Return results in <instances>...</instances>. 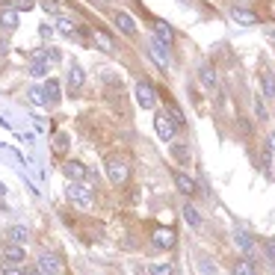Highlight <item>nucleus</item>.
Returning <instances> with one entry per match:
<instances>
[{
    "label": "nucleus",
    "instance_id": "nucleus-1",
    "mask_svg": "<svg viewBox=\"0 0 275 275\" xmlns=\"http://www.w3.org/2000/svg\"><path fill=\"white\" fill-rule=\"evenodd\" d=\"M65 195H68L71 204H77V207H83V210H89L92 204H95V186H92V183L71 181L68 189H65Z\"/></svg>",
    "mask_w": 275,
    "mask_h": 275
},
{
    "label": "nucleus",
    "instance_id": "nucleus-2",
    "mask_svg": "<svg viewBox=\"0 0 275 275\" xmlns=\"http://www.w3.org/2000/svg\"><path fill=\"white\" fill-rule=\"evenodd\" d=\"M104 169H107V178H110V183H116V186L127 183V178H130V169H127V163H124L122 157H110Z\"/></svg>",
    "mask_w": 275,
    "mask_h": 275
},
{
    "label": "nucleus",
    "instance_id": "nucleus-3",
    "mask_svg": "<svg viewBox=\"0 0 275 275\" xmlns=\"http://www.w3.org/2000/svg\"><path fill=\"white\" fill-rule=\"evenodd\" d=\"M154 127H157V136H160L163 142H172V139H175V133H178V124L169 119V113H166V110H160V113L154 116Z\"/></svg>",
    "mask_w": 275,
    "mask_h": 275
},
{
    "label": "nucleus",
    "instance_id": "nucleus-4",
    "mask_svg": "<svg viewBox=\"0 0 275 275\" xmlns=\"http://www.w3.org/2000/svg\"><path fill=\"white\" fill-rule=\"evenodd\" d=\"M148 54H151V60L157 62L163 71L169 68V45H163L157 36H154V39H148Z\"/></svg>",
    "mask_w": 275,
    "mask_h": 275
},
{
    "label": "nucleus",
    "instance_id": "nucleus-5",
    "mask_svg": "<svg viewBox=\"0 0 275 275\" xmlns=\"http://www.w3.org/2000/svg\"><path fill=\"white\" fill-rule=\"evenodd\" d=\"M136 104L142 107V110H151L154 104H157V92L148 80H139L136 83Z\"/></svg>",
    "mask_w": 275,
    "mask_h": 275
},
{
    "label": "nucleus",
    "instance_id": "nucleus-6",
    "mask_svg": "<svg viewBox=\"0 0 275 275\" xmlns=\"http://www.w3.org/2000/svg\"><path fill=\"white\" fill-rule=\"evenodd\" d=\"M65 178L68 181H80V183H89L92 181V172L83 166V163H77V160H71V163H65Z\"/></svg>",
    "mask_w": 275,
    "mask_h": 275
},
{
    "label": "nucleus",
    "instance_id": "nucleus-7",
    "mask_svg": "<svg viewBox=\"0 0 275 275\" xmlns=\"http://www.w3.org/2000/svg\"><path fill=\"white\" fill-rule=\"evenodd\" d=\"M36 263H39V272L42 275H60L62 272V263H60L57 254H48V251H45V254H39Z\"/></svg>",
    "mask_w": 275,
    "mask_h": 275
},
{
    "label": "nucleus",
    "instance_id": "nucleus-8",
    "mask_svg": "<svg viewBox=\"0 0 275 275\" xmlns=\"http://www.w3.org/2000/svg\"><path fill=\"white\" fill-rule=\"evenodd\" d=\"M3 263H12V266H24V260H27V251H24V245H6L3 248V257H0Z\"/></svg>",
    "mask_w": 275,
    "mask_h": 275
},
{
    "label": "nucleus",
    "instance_id": "nucleus-9",
    "mask_svg": "<svg viewBox=\"0 0 275 275\" xmlns=\"http://www.w3.org/2000/svg\"><path fill=\"white\" fill-rule=\"evenodd\" d=\"M234 243L243 248V254L251 260L254 257V251H257V243L251 240V234H245V231H234Z\"/></svg>",
    "mask_w": 275,
    "mask_h": 275
},
{
    "label": "nucleus",
    "instance_id": "nucleus-10",
    "mask_svg": "<svg viewBox=\"0 0 275 275\" xmlns=\"http://www.w3.org/2000/svg\"><path fill=\"white\" fill-rule=\"evenodd\" d=\"M151 243H154V248H172L175 245V231L172 228H157Z\"/></svg>",
    "mask_w": 275,
    "mask_h": 275
},
{
    "label": "nucleus",
    "instance_id": "nucleus-11",
    "mask_svg": "<svg viewBox=\"0 0 275 275\" xmlns=\"http://www.w3.org/2000/svg\"><path fill=\"white\" fill-rule=\"evenodd\" d=\"M231 18H234L237 24H243V27H251V24H257V15H254L251 9H243V6H234V9H231Z\"/></svg>",
    "mask_w": 275,
    "mask_h": 275
},
{
    "label": "nucleus",
    "instance_id": "nucleus-12",
    "mask_svg": "<svg viewBox=\"0 0 275 275\" xmlns=\"http://www.w3.org/2000/svg\"><path fill=\"white\" fill-rule=\"evenodd\" d=\"M65 83H68V89L71 92H77L80 86H83V68L71 62V68H68V74H65Z\"/></svg>",
    "mask_w": 275,
    "mask_h": 275
},
{
    "label": "nucleus",
    "instance_id": "nucleus-13",
    "mask_svg": "<svg viewBox=\"0 0 275 275\" xmlns=\"http://www.w3.org/2000/svg\"><path fill=\"white\" fill-rule=\"evenodd\" d=\"M27 237H30V234H27L24 225H12V228L6 231V243H12V245H24L27 243Z\"/></svg>",
    "mask_w": 275,
    "mask_h": 275
},
{
    "label": "nucleus",
    "instance_id": "nucleus-14",
    "mask_svg": "<svg viewBox=\"0 0 275 275\" xmlns=\"http://www.w3.org/2000/svg\"><path fill=\"white\" fill-rule=\"evenodd\" d=\"M198 80H201L204 92H213L216 89V71L210 68V65H201V68H198Z\"/></svg>",
    "mask_w": 275,
    "mask_h": 275
},
{
    "label": "nucleus",
    "instance_id": "nucleus-15",
    "mask_svg": "<svg viewBox=\"0 0 275 275\" xmlns=\"http://www.w3.org/2000/svg\"><path fill=\"white\" fill-rule=\"evenodd\" d=\"M175 186L181 189L183 195H192V192H195V181H192L186 172H175Z\"/></svg>",
    "mask_w": 275,
    "mask_h": 275
},
{
    "label": "nucleus",
    "instance_id": "nucleus-16",
    "mask_svg": "<svg viewBox=\"0 0 275 275\" xmlns=\"http://www.w3.org/2000/svg\"><path fill=\"white\" fill-rule=\"evenodd\" d=\"M169 151H172V157H175L181 166H189V145H186V142H172Z\"/></svg>",
    "mask_w": 275,
    "mask_h": 275
},
{
    "label": "nucleus",
    "instance_id": "nucleus-17",
    "mask_svg": "<svg viewBox=\"0 0 275 275\" xmlns=\"http://www.w3.org/2000/svg\"><path fill=\"white\" fill-rule=\"evenodd\" d=\"M92 42L104 51V54H110L113 51V39H110V33H104V30H92Z\"/></svg>",
    "mask_w": 275,
    "mask_h": 275
},
{
    "label": "nucleus",
    "instance_id": "nucleus-18",
    "mask_svg": "<svg viewBox=\"0 0 275 275\" xmlns=\"http://www.w3.org/2000/svg\"><path fill=\"white\" fill-rule=\"evenodd\" d=\"M116 24H119V30H122V33L136 36V24H133V18H130L127 12H116Z\"/></svg>",
    "mask_w": 275,
    "mask_h": 275
},
{
    "label": "nucleus",
    "instance_id": "nucleus-19",
    "mask_svg": "<svg viewBox=\"0 0 275 275\" xmlns=\"http://www.w3.org/2000/svg\"><path fill=\"white\" fill-rule=\"evenodd\" d=\"M154 36H157L163 45H172V39H175V33H172V27H169L166 21H157V24H154Z\"/></svg>",
    "mask_w": 275,
    "mask_h": 275
},
{
    "label": "nucleus",
    "instance_id": "nucleus-20",
    "mask_svg": "<svg viewBox=\"0 0 275 275\" xmlns=\"http://www.w3.org/2000/svg\"><path fill=\"white\" fill-rule=\"evenodd\" d=\"M181 213H183V222H186L189 228H201V213H198V210H195L192 204H183Z\"/></svg>",
    "mask_w": 275,
    "mask_h": 275
},
{
    "label": "nucleus",
    "instance_id": "nucleus-21",
    "mask_svg": "<svg viewBox=\"0 0 275 275\" xmlns=\"http://www.w3.org/2000/svg\"><path fill=\"white\" fill-rule=\"evenodd\" d=\"M42 92H45V101H48V104H54V101H60V83H57L54 77H48V83L42 86Z\"/></svg>",
    "mask_w": 275,
    "mask_h": 275
},
{
    "label": "nucleus",
    "instance_id": "nucleus-22",
    "mask_svg": "<svg viewBox=\"0 0 275 275\" xmlns=\"http://www.w3.org/2000/svg\"><path fill=\"white\" fill-rule=\"evenodd\" d=\"M260 86H263V98H275V77L269 71H260Z\"/></svg>",
    "mask_w": 275,
    "mask_h": 275
},
{
    "label": "nucleus",
    "instance_id": "nucleus-23",
    "mask_svg": "<svg viewBox=\"0 0 275 275\" xmlns=\"http://www.w3.org/2000/svg\"><path fill=\"white\" fill-rule=\"evenodd\" d=\"M57 30H60L62 36H74V33H77V24H74L71 18H65V15H57Z\"/></svg>",
    "mask_w": 275,
    "mask_h": 275
},
{
    "label": "nucleus",
    "instance_id": "nucleus-24",
    "mask_svg": "<svg viewBox=\"0 0 275 275\" xmlns=\"http://www.w3.org/2000/svg\"><path fill=\"white\" fill-rule=\"evenodd\" d=\"M0 24H3L6 30H15V27H18V12H15V9H3V12H0Z\"/></svg>",
    "mask_w": 275,
    "mask_h": 275
},
{
    "label": "nucleus",
    "instance_id": "nucleus-25",
    "mask_svg": "<svg viewBox=\"0 0 275 275\" xmlns=\"http://www.w3.org/2000/svg\"><path fill=\"white\" fill-rule=\"evenodd\" d=\"M48 71H51V62L48 60H33V65H30L33 77H48Z\"/></svg>",
    "mask_w": 275,
    "mask_h": 275
},
{
    "label": "nucleus",
    "instance_id": "nucleus-26",
    "mask_svg": "<svg viewBox=\"0 0 275 275\" xmlns=\"http://www.w3.org/2000/svg\"><path fill=\"white\" fill-rule=\"evenodd\" d=\"M234 275H254V263L245 257V260H237L234 263Z\"/></svg>",
    "mask_w": 275,
    "mask_h": 275
},
{
    "label": "nucleus",
    "instance_id": "nucleus-27",
    "mask_svg": "<svg viewBox=\"0 0 275 275\" xmlns=\"http://www.w3.org/2000/svg\"><path fill=\"white\" fill-rule=\"evenodd\" d=\"M148 272L151 275H175V263H169V260L166 263H154Z\"/></svg>",
    "mask_w": 275,
    "mask_h": 275
},
{
    "label": "nucleus",
    "instance_id": "nucleus-28",
    "mask_svg": "<svg viewBox=\"0 0 275 275\" xmlns=\"http://www.w3.org/2000/svg\"><path fill=\"white\" fill-rule=\"evenodd\" d=\"M166 113H169V119H172V122L178 124V127H183V122H186V119H183L181 107H175V104H169V107H166Z\"/></svg>",
    "mask_w": 275,
    "mask_h": 275
},
{
    "label": "nucleus",
    "instance_id": "nucleus-29",
    "mask_svg": "<svg viewBox=\"0 0 275 275\" xmlns=\"http://www.w3.org/2000/svg\"><path fill=\"white\" fill-rule=\"evenodd\" d=\"M260 160H263L266 169H272V160H275V148L272 145H263V148H260Z\"/></svg>",
    "mask_w": 275,
    "mask_h": 275
},
{
    "label": "nucleus",
    "instance_id": "nucleus-30",
    "mask_svg": "<svg viewBox=\"0 0 275 275\" xmlns=\"http://www.w3.org/2000/svg\"><path fill=\"white\" fill-rule=\"evenodd\" d=\"M0 275H27L24 266H12V263H0Z\"/></svg>",
    "mask_w": 275,
    "mask_h": 275
},
{
    "label": "nucleus",
    "instance_id": "nucleus-31",
    "mask_svg": "<svg viewBox=\"0 0 275 275\" xmlns=\"http://www.w3.org/2000/svg\"><path fill=\"white\" fill-rule=\"evenodd\" d=\"M54 151H57V154H65V151H68V136H65V133H57V142H54Z\"/></svg>",
    "mask_w": 275,
    "mask_h": 275
},
{
    "label": "nucleus",
    "instance_id": "nucleus-32",
    "mask_svg": "<svg viewBox=\"0 0 275 275\" xmlns=\"http://www.w3.org/2000/svg\"><path fill=\"white\" fill-rule=\"evenodd\" d=\"M30 101H33V104H39V107H48L45 92H42V89H30Z\"/></svg>",
    "mask_w": 275,
    "mask_h": 275
},
{
    "label": "nucleus",
    "instance_id": "nucleus-33",
    "mask_svg": "<svg viewBox=\"0 0 275 275\" xmlns=\"http://www.w3.org/2000/svg\"><path fill=\"white\" fill-rule=\"evenodd\" d=\"M263 251H266V260H269V263H275V237H269V240H266Z\"/></svg>",
    "mask_w": 275,
    "mask_h": 275
},
{
    "label": "nucleus",
    "instance_id": "nucleus-34",
    "mask_svg": "<svg viewBox=\"0 0 275 275\" xmlns=\"http://www.w3.org/2000/svg\"><path fill=\"white\" fill-rule=\"evenodd\" d=\"M18 9H24V12L33 9V0H15V12H18Z\"/></svg>",
    "mask_w": 275,
    "mask_h": 275
},
{
    "label": "nucleus",
    "instance_id": "nucleus-35",
    "mask_svg": "<svg viewBox=\"0 0 275 275\" xmlns=\"http://www.w3.org/2000/svg\"><path fill=\"white\" fill-rule=\"evenodd\" d=\"M254 113H257V119H260V122H263V119H266V107H263V104H260V101H257V104H254Z\"/></svg>",
    "mask_w": 275,
    "mask_h": 275
},
{
    "label": "nucleus",
    "instance_id": "nucleus-36",
    "mask_svg": "<svg viewBox=\"0 0 275 275\" xmlns=\"http://www.w3.org/2000/svg\"><path fill=\"white\" fill-rule=\"evenodd\" d=\"M198 266H201V272H204V275H216V266H210V263H207V260H201V263H198Z\"/></svg>",
    "mask_w": 275,
    "mask_h": 275
},
{
    "label": "nucleus",
    "instance_id": "nucleus-37",
    "mask_svg": "<svg viewBox=\"0 0 275 275\" xmlns=\"http://www.w3.org/2000/svg\"><path fill=\"white\" fill-rule=\"evenodd\" d=\"M39 33H42L45 39H51V36H54V27H51V24H42V27H39Z\"/></svg>",
    "mask_w": 275,
    "mask_h": 275
},
{
    "label": "nucleus",
    "instance_id": "nucleus-38",
    "mask_svg": "<svg viewBox=\"0 0 275 275\" xmlns=\"http://www.w3.org/2000/svg\"><path fill=\"white\" fill-rule=\"evenodd\" d=\"M45 9H48V12H54V15H60V9H57V3H54V0H45Z\"/></svg>",
    "mask_w": 275,
    "mask_h": 275
},
{
    "label": "nucleus",
    "instance_id": "nucleus-39",
    "mask_svg": "<svg viewBox=\"0 0 275 275\" xmlns=\"http://www.w3.org/2000/svg\"><path fill=\"white\" fill-rule=\"evenodd\" d=\"M3 198H6V186H3V181H0V207H3Z\"/></svg>",
    "mask_w": 275,
    "mask_h": 275
},
{
    "label": "nucleus",
    "instance_id": "nucleus-40",
    "mask_svg": "<svg viewBox=\"0 0 275 275\" xmlns=\"http://www.w3.org/2000/svg\"><path fill=\"white\" fill-rule=\"evenodd\" d=\"M269 145H272V148H275V130H272V136H269Z\"/></svg>",
    "mask_w": 275,
    "mask_h": 275
}]
</instances>
